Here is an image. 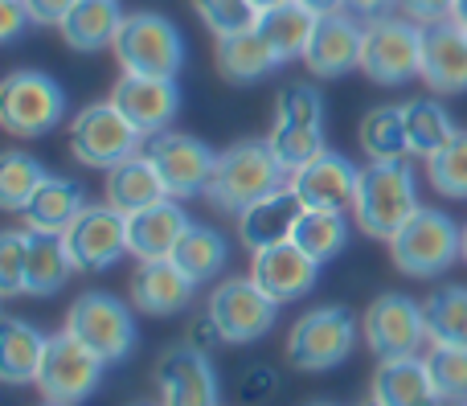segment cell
I'll list each match as a JSON object with an SVG mask.
<instances>
[{
  "instance_id": "40",
  "label": "cell",
  "mask_w": 467,
  "mask_h": 406,
  "mask_svg": "<svg viewBox=\"0 0 467 406\" xmlns=\"http://www.w3.org/2000/svg\"><path fill=\"white\" fill-rule=\"evenodd\" d=\"M427 370L443 402H463L467 399V349L463 345H431Z\"/></svg>"
},
{
  "instance_id": "16",
  "label": "cell",
  "mask_w": 467,
  "mask_h": 406,
  "mask_svg": "<svg viewBox=\"0 0 467 406\" xmlns=\"http://www.w3.org/2000/svg\"><path fill=\"white\" fill-rule=\"evenodd\" d=\"M111 103L123 111V120L144 136H161L181 111L177 78H148V74H123L111 90Z\"/></svg>"
},
{
  "instance_id": "50",
  "label": "cell",
  "mask_w": 467,
  "mask_h": 406,
  "mask_svg": "<svg viewBox=\"0 0 467 406\" xmlns=\"http://www.w3.org/2000/svg\"><path fill=\"white\" fill-rule=\"evenodd\" d=\"M304 8H312L316 16H328V13H340V8L348 5V0H299Z\"/></svg>"
},
{
  "instance_id": "2",
  "label": "cell",
  "mask_w": 467,
  "mask_h": 406,
  "mask_svg": "<svg viewBox=\"0 0 467 406\" xmlns=\"http://www.w3.org/2000/svg\"><path fill=\"white\" fill-rule=\"evenodd\" d=\"M287 181H291L287 169L275 161L266 140H242V144H230L226 152H218V164H213L205 197L213 202V210L238 218L246 205H254L258 197L283 189Z\"/></svg>"
},
{
  "instance_id": "44",
  "label": "cell",
  "mask_w": 467,
  "mask_h": 406,
  "mask_svg": "<svg viewBox=\"0 0 467 406\" xmlns=\"http://www.w3.org/2000/svg\"><path fill=\"white\" fill-rule=\"evenodd\" d=\"M275 394H279V374H275L271 366H250L246 374H242L238 399L246 406H263V402H271Z\"/></svg>"
},
{
  "instance_id": "56",
  "label": "cell",
  "mask_w": 467,
  "mask_h": 406,
  "mask_svg": "<svg viewBox=\"0 0 467 406\" xmlns=\"http://www.w3.org/2000/svg\"><path fill=\"white\" fill-rule=\"evenodd\" d=\"M312 406H332V402H312Z\"/></svg>"
},
{
  "instance_id": "24",
  "label": "cell",
  "mask_w": 467,
  "mask_h": 406,
  "mask_svg": "<svg viewBox=\"0 0 467 406\" xmlns=\"http://www.w3.org/2000/svg\"><path fill=\"white\" fill-rule=\"evenodd\" d=\"M378 406H443L435 382H431L427 358H398V361H378L373 374V394Z\"/></svg>"
},
{
  "instance_id": "31",
  "label": "cell",
  "mask_w": 467,
  "mask_h": 406,
  "mask_svg": "<svg viewBox=\"0 0 467 406\" xmlns=\"http://www.w3.org/2000/svg\"><path fill=\"white\" fill-rule=\"evenodd\" d=\"M46 345H49V337H41L33 325H25V320H16V317H5V325H0V378H5L8 386L37 382Z\"/></svg>"
},
{
  "instance_id": "28",
  "label": "cell",
  "mask_w": 467,
  "mask_h": 406,
  "mask_svg": "<svg viewBox=\"0 0 467 406\" xmlns=\"http://www.w3.org/2000/svg\"><path fill=\"white\" fill-rule=\"evenodd\" d=\"M87 189L78 185V181L70 177H46L41 181V189L29 197V205H25V226L29 230H46V234H66V226H70L74 218H78L82 210H87Z\"/></svg>"
},
{
  "instance_id": "35",
  "label": "cell",
  "mask_w": 467,
  "mask_h": 406,
  "mask_svg": "<svg viewBox=\"0 0 467 406\" xmlns=\"http://www.w3.org/2000/svg\"><path fill=\"white\" fill-rule=\"evenodd\" d=\"M291 243H299L324 267V263L337 259V255L348 246V222H345V213H337V210H307L304 218H299Z\"/></svg>"
},
{
  "instance_id": "13",
  "label": "cell",
  "mask_w": 467,
  "mask_h": 406,
  "mask_svg": "<svg viewBox=\"0 0 467 406\" xmlns=\"http://www.w3.org/2000/svg\"><path fill=\"white\" fill-rule=\"evenodd\" d=\"M66 251H70L74 271H107L128 255V218L111 205H87L78 218L66 226Z\"/></svg>"
},
{
  "instance_id": "39",
  "label": "cell",
  "mask_w": 467,
  "mask_h": 406,
  "mask_svg": "<svg viewBox=\"0 0 467 406\" xmlns=\"http://www.w3.org/2000/svg\"><path fill=\"white\" fill-rule=\"evenodd\" d=\"M427 177L451 202H467V131H455L435 156H427Z\"/></svg>"
},
{
  "instance_id": "34",
  "label": "cell",
  "mask_w": 467,
  "mask_h": 406,
  "mask_svg": "<svg viewBox=\"0 0 467 406\" xmlns=\"http://www.w3.org/2000/svg\"><path fill=\"white\" fill-rule=\"evenodd\" d=\"M361 148L369 161H406L414 152L402 107H373L361 120Z\"/></svg>"
},
{
  "instance_id": "32",
  "label": "cell",
  "mask_w": 467,
  "mask_h": 406,
  "mask_svg": "<svg viewBox=\"0 0 467 406\" xmlns=\"http://www.w3.org/2000/svg\"><path fill=\"white\" fill-rule=\"evenodd\" d=\"M172 263L185 271L193 284H210L213 276H222L230 263V243L218 234L213 226H202V222H189V230L181 234L177 251H172Z\"/></svg>"
},
{
  "instance_id": "14",
  "label": "cell",
  "mask_w": 467,
  "mask_h": 406,
  "mask_svg": "<svg viewBox=\"0 0 467 406\" xmlns=\"http://www.w3.org/2000/svg\"><path fill=\"white\" fill-rule=\"evenodd\" d=\"M144 156L156 164L169 197H197L210 189L213 164H218V152L202 144L197 136H181V131H161V136H148Z\"/></svg>"
},
{
  "instance_id": "53",
  "label": "cell",
  "mask_w": 467,
  "mask_h": 406,
  "mask_svg": "<svg viewBox=\"0 0 467 406\" xmlns=\"http://www.w3.org/2000/svg\"><path fill=\"white\" fill-rule=\"evenodd\" d=\"M460 246H463V263H467V222H463V243Z\"/></svg>"
},
{
  "instance_id": "11",
  "label": "cell",
  "mask_w": 467,
  "mask_h": 406,
  "mask_svg": "<svg viewBox=\"0 0 467 406\" xmlns=\"http://www.w3.org/2000/svg\"><path fill=\"white\" fill-rule=\"evenodd\" d=\"M205 312L213 317V325H218V333L226 345H254L275 328L279 304H275L250 276H230L210 292Z\"/></svg>"
},
{
  "instance_id": "41",
  "label": "cell",
  "mask_w": 467,
  "mask_h": 406,
  "mask_svg": "<svg viewBox=\"0 0 467 406\" xmlns=\"http://www.w3.org/2000/svg\"><path fill=\"white\" fill-rule=\"evenodd\" d=\"M197 16L213 29V37H234V33H246L258 25V8L250 0H193Z\"/></svg>"
},
{
  "instance_id": "21",
  "label": "cell",
  "mask_w": 467,
  "mask_h": 406,
  "mask_svg": "<svg viewBox=\"0 0 467 406\" xmlns=\"http://www.w3.org/2000/svg\"><path fill=\"white\" fill-rule=\"evenodd\" d=\"M419 78L439 95L467 90V29L455 21L427 25L422 29V70Z\"/></svg>"
},
{
  "instance_id": "17",
  "label": "cell",
  "mask_w": 467,
  "mask_h": 406,
  "mask_svg": "<svg viewBox=\"0 0 467 406\" xmlns=\"http://www.w3.org/2000/svg\"><path fill=\"white\" fill-rule=\"evenodd\" d=\"M250 279H254L275 304H296L299 296H307L316 287L320 263L299 243H279V246H266V251H254Z\"/></svg>"
},
{
  "instance_id": "51",
  "label": "cell",
  "mask_w": 467,
  "mask_h": 406,
  "mask_svg": "<svg viewBox=\"0 0 467 406\" xmlns=\"http://www.w3.org/2000/svg\"><path fill=\"white\" fill-rule=\"evenodd\" d=\"M460 29H467V0H455V16H451Z\"/></svg>"
},
{
  "instance_id": "10",
  "label": "cell",
  "mask_w": 467,
  "mask_h": 406,
  "mask_svg": "<svg viewBox=\"0 0 467 406\" xmlns=\"http://www.w3.org/2000/svg\"><path fill=\"white\" fill-rule=\"evenodd\" d=\"M66 333L78 337L107 366L123 361L136 349V320H131V308L107 292H82L78 300L70 304V312H66Z\"/></svg>"
},
{
  "instance_id": "8",
  "label": "cell",
  "mask_w": 467,
  "mask_h": 406,
  "mask_svg": "<svg viewBox=\"0 0 467 406\" xmlns=\"http://www.w3.org/2000/svg\"><path fill=\"white\" fill-rule=\"evenodd\" d=\"M144 144H148V136L123 120V111L111 99L82 107L70 123V152L87 169H115L119 161L136 156Z\"/></svg>"
},
{
  "instance_id": "37",
  "label": "cell",
  "mask_w": 467,
  "mask_h": 406,
  "mask_svg": "<svg viewBox=\"0 0 467 406\" xmlns=\"http://www.w3.org/2000/svg\"><path fill=\"white\" fill-rule=\"evenodd\" d=\"M266 144H271L275 161L287 169V177L296 169H304L307 161H316V156L328 148L324 144V128H312V123H283V120H275Z\"/></svg>"
},
{
  "instance_id": "3",
  "label": "cell",
  "mask_w": 467,
  "mask_h": 406,
  "mask_svg": "<svg viewBox=\"0 0 467 406\" xmlns=\"http://www.w3.org/2000/svg\"><path fill=\"white\" fill-rule=\"evenodd\" d=\"M463 226H455L443 210H419L394 238H389V259L410 279H435L463 259Z\"/></svg>"
},
{
  "instance_id": "4",
  "label": "cell",
  "mask_w": 467,
  "mask_h": 406,
  "mask_svg": "<svg viewBox=\"0 0 467 406\" xmlns=\"http://www.w3.org/2000/svg\"><path fill=\"white\" fill-rule=\"evenodd\" d=\"M357 349V317L340 304H324L312 308L291 325L287 333V361L304 374H324L348 361Z\"/></svg>"
},
{
  "instance_id": "1",
  "label": "cell",
  "mask_w": 467,
  "mask_h": 406,
  "mask_svg": "<svg viewBox=\"0 0 467 406\" xmlns=\"http://www.w3.org/2000/svg\"><path fill=\"white\" fill-rule=\"evenodd\" d=\"M419 210V181L406 161H373L369 169H361L353 197V218L361 234L389 243Z\"/></svg>"
},
{
  "instance_id": "58",
  "label": "cell",
  "mask_w": 467,
  "mask_h": 406,
  "mask_svg": "<svg viewBox=\"0 0 467 406\" xmlns=\"http://www.w3.org/2000/svg\"><path fill=\"white\" fill-rule=\"evenodd\" d=\"M46 406H54V402H46Z\"/></svg>"
},
{
  "instance_id": "27",
  "label": "cell",
  "mask_w": 467,
  "mask_h": 406,
  "mask_svg": "<svg viewBox=\"0 0 467 406\" xmlns=\"http://www.w3.org/2000/svg\"><path fill=\"white\" fill-rule=\"evenodd\" d=\"M74 263L62 234L25 226V296H54L66 287Z\"/></svg>"
},
{
  "instance_id": "42",
  "label": "cell",
  "mask_w": 467,
  "mask_h": 406,
  "mask_svg": "<svg viewBox=\"0 0 467 406\" xmlns=\"http://www.w3.org/2000/svg\"><path fill=\"white\" fill-rule=\"evenodd\" d=\"M275 120L283 123H312L324 128V99L312 82H287L275 99Z\"/></svg>"
},
{
  "instance_id": "18",
  "label": "cell",
  "mask_w": 467,
  "mask_h": 406,
  "mask_svg": "<svg viewBox=\"0 0 467 406\" xmlns=\"http://www.w3.org/2000/svg\"><path fill=\"white\" fill-rule=\"evenodd\" d=\"M357 181L361 172L353 169V161L332 148H324L316 161H307L304 169L291 172L287 185L299 193V202L307 210H353V197H357Z\"/></svg>"
},
{
  "instance_id": "36",
  "label": "cell",
  "mask_w": 467,
  "mask_h": 406,
  "mask_svg": "<svg viewBox=\"0 0 467 406\" xmlns=\"http://www.w3.org/2000/svg\"><path fill=\"white\" fill-rule=\"evenodd\" d=\"M402 115H406V131H410V148L419 156H435L460 131L451 123V115H447V107L435 103V99H410L402 107Z\"/></svg>"
},
{
  "instance_id": "47",
  "label": "cell",
  "mask_w": 467,
  "mask_h": 406,
  "mask_svg": "<svg viewBox=\"0 0 467 406\" xmlns=\"http://www.w3.org/2000/svg\"><path fill=\"white\" fill-rule=\"evenodd\" d=\"M74 5H78V0H25L33 25H62Z\"/></svg>"
},
{
  "instance_id": "43",
  "label": "cell",
  "mask_w": 467,
  "mask_h": 406,
  "mask_svg": "<svg viewBox=\"0 0 467 406\" xmlns=\"http://www.w3.org/2000/svg\"><path fill=\"white\" fill-rule=\"evenodd\" d=\"M0 296H25V230L0 234Z\"/></svg>"
},
{
  "instance_id": "45",
  "label": "cell",
  "mask_w": 467,
  "mask_h": 406,
  "mask_svg": "<svg viewBox=\"0 0 467 406\" xmlns=\"http://www.w3.org/2000/svg\"><path fill=\"white\" fill-rule=\"evenodd\" d=\"M398 13L414 25H443L455 16V0H398Z\"/></svg>"
},
{
  "instance_id": "33",
  "label": "cell",
  "mask_w": 467,
  "mask_h": 406,
  "mask_svg": "<svg viewBox=\"0 0 467 406\" xmlns=\"http://www.w3.org/2000/svg\"><path fill=\"white\" fill-rule=\"evenodd\" d=\"M431 345H463L467 349V287L443 284L422 300Z\"/></svg>"
},
{
  "instance_id": "29",
  "label": "cell",
  "mask_w": 467,
  "mask_h": 406,
  "mask_svg": "<svg viewBox=\"0 0 467 406\" xmlns=\"http://www.w3.org/2000/svg\"><path fill=\"white\" fill-rule=\"evenodd\" d=\"M213 62H218V74H222V78H226V82H238V87H250V82H258L263 74H271L275 66H283L279 54L266 46L258 29L234 33V37H218Z\"/></svg>"
},
{
  "instance_id": "19",
  "label": "cell",
  "mask_w": 467,
  "mask_h": 406,
  "mask_svg": "<svg viewBox=\"0 0 467 406\" xmlns=\"http://www.w3.org/2000/svg\"><path fill=\"white\" fill-rule=\"evenodd\" d=\"M304 213H307V205L299 202V193L291 185H283L238 213V238L250 246V255L266 251V246L291 243V234H296Z\"/></svg>"
},
{
  "instance_id": "7",
  "label": "cell",
  "mask_w": 467,
  "mask_h": 406,
  "mask_svg": "<svg viewBox=\"0 0 467 406\" xmlns=\"http://www.w3.org/2000/svg\"><path fill=\"white\" fill-rule=\"evenodd\" d=\"M66 120V95L49 74L16 70L0 87V128L16 140L49 136Z\"/></svg>"
},
{
  "instance_id": "25",
  "label": "cell",
  "mask_w": 467,
  "mask_h": 406,
  "mask_svg": "<svg viewBox=\"0 0 467 406\" xmlns=\"http://www.w3.org/2000/svg\"><path fill=\"white\" fill-rule=\"evenodd\" d=\"M164 197H169V189H164L161 172H156V164L148 161L144 152H136V156H128V161H119L115 169H107V205L119 210L123 218L164 202Z\"/></svg>"
},
{
  "instance_id": "22",
  "label": "cell",
  "mask_w": 467,
  "mask_h": 406,
  "mask_svg": "<svg viewBox=\"0 0 467 406\" xmlns=\"http://www.w3.org/2000/svg\"><path fill=\"white\" fill-rule=\"evenodd\" d=\"M193 292L197 284L172 259L140 263V271L131 276V304L148 317H177L193 304Z\"/></svg>"
},
{
  "instance_id": "49",
  "label": "cell",
  "mask_w": 467,
  "mask_h": 406,
  "mask_svg": "<svg viewBox=\"0 0 467 406\" xmlns=\"http://www.w3.org/2000/svg\"><path fill=\"white\" fill-rule=\"evenodd\" d=\"M348 8L369 21V16H381V13H389V8H398V0H348Z\"/></svg>"
},
{
  "instance_id": "23",
  "label": "cell",
  "mask_w": 467,
  "mask_h": 406,
  "mask_svg": "<svg viewBox=\"0 0 467 406\" xmlns=\"http://www.w3.org/2000/svg\"><path fill=\"white\" fill-rule=\"evenodd\" d=\"M185 230H189V213L177 205V197H164V202L128 218V255H136L140 263L172 259Z\"/></svg>"
},
{
  "instance_id": "26",
  "label": "cell",
  "mask_w": 467,
  "mask_h": 406,
  "mask_svg": "<svg viewBox=\"0 0 467 406\" xmlns=\"http://www.w3.org/2000/svg\"><path fill=\"white\" fill-rule=\"evenodd\" d=\"M123 21H128V16H123L119 0H78L57 29H62V41L70 49H78V54H95V49L115 46Z\"/></svg>"
},
{
  "instance_id": "12",
  "label": "cell",
  "mask_w": 467,
  "mask_h": 406,
  "mask_svg": "<svg viewBox=\"0 0 467 406\" xmlns=\"http://www.w3.org/2000/svg\"><path fill=\"white\" fill-rule=\"evenodd\" d=\"M361 337L378 361L419 358V349L431 341L427 320H422V304H414L410 296H402V292H386L365 308Z\"/></svg>"
},
{
  "instance_id": "20",
  "label": "cell",
  "mask_w": 467,
  "mask_h": 406,
  "mask_svg": "<svg viewBox=\"0 0 467 406\" xmlns=\"http://www.w3.org/2000/svg\"><path fill=\"white\" fill-rule=\"evenodd\" d=\"M361 41H365V25H357L345 13H328L316 21V33L307 41V70L316 78H340V74L361 66Z\"/></svg>"
},
{
  "instance_id": "38",
  "label": "cell",
  "mask_w": 467,
  "mask_h": 406,
  "mask_svg": "<svg viewBox=\"0 0 467 406\" xmlns=\"http://www.w3.org/2000/svg\"><path fill=\"white\" fill-rule=\"evenodd\" d=\"M41 181H46V169L33 156L16 152V148L5 152V161H0V205L8 213H21L29 205V197L41 189Z\"/></svg>"
},
{
  "instance_id": "30",
  "label": "cell",
  "mask_w": 467,
  "mask_h": 406,
  "mask_svg": "<svg viewBox=\"0 0 467 406\" xmlns=\"http://www.w3.org/2000/svg\"><path fill=\"white\" fill-rule=\"evenodd\" d=\"M316 21H320V16H316L312 8H304L299 0H287V5H279V8H266L254 29L263 33V41L279 54V62H296V57L307 54Z\"/></svg>"
},
{
  "instance_id": "52",
  "label": "cell",
  "mask_w": 467,
  "mask_h": 406,
  "mask_svg": "<svg viewBox=\"0 0 467 406\" xmlns=\"http://www.w3.org/2000/svg\"><path fill=\"white\" fill-rule=\"evenodd\" d=\"M250 5H254L258 13H266V8H279V5H287V0H250Z\"/></svg>"
},
{
  "instance_id": "9",
  "label": "cell",
  "mask_w": 467,
  "mask_h": 406,
  "mask_svg": "<svg viewBox=\"0 0 467 406\" xmlns=\"http://www.w3.org/2000/svg\"><path fill=\"white\" fill-rule=\"evenodd\" d=\"M103 370H107V361L99 358V353H90L78 337H70L62 328L57 337H49L46 358H41L37 382L33 386L41 390V399L54 402V406H78L99 390Z\"/></svg>"
},
{
  "instance_id": "55",
  "label": "cell",
  "mask_w": 467,
  "mask_h": 406,
  "mask_svg": "<svg viewBox=\"0 0 467 406\" xmlns=\"http://www.w3.org/2000/svg\"><path fill=\"white\" fill-rule=\"evenodd\" d=\"M447 406H467V399H463V402H447Z\"/></svg>"
},
{
  "instance_id": "6",
  "label": "cell",
  "mask_w": 467,
  "mask_h": 406,
  "mask_svg": "<svg viewBox=\"0 0 467 406\" xmlns=\"http://www.w3.org/2000/svg\"><path fill=\"white\" fill-rule=\"evenodd\" d=\"M361 70L378 87H398V82L419 78L422 70V25L406 16L381 13L365 21L361 41Z\"/></svg>"
},
{
  "instance_id": "5",
  "label": "cell",
  "mask_w": 467,
  "mask_h": 406,
  "mask_svg": "<svg viewBox=\"0 0 467 406\" xmlns=\"http://www.w3.org/2000/svg\"><path fill=\"white\" fill-rule=\"evenodd\" d=\"M115 57L123 74H148V78H177L185 66V37L161 13H131L115 37Z\"/></svg>"
},
{
  "instance_id": "46",
  "label": "cell",
  "mask_w": 467,
  "mask_h": 406,
  "mask_svg": "<svg viewBox=\"0 0 467 406\" xmlns=\"http://www.w3.org/2000/svg\"><path fill=\"white\" fill-rule=\"evenodd\" d=\"M25 25H33L25 0H0V41H5V46H13V41L21 37Z\"/></svg>"
},
{
  "instance_id": "48",
  "label": "cell",
  "mask_w": 467,
  "mask_h": 406,
  "mask_svg": "<svg viewBox=\"0 0 467 406\" xmlns=\"http://www.w3.org/2000/svg\"><path fill=\"white\" fill-rule=\"evenodd\" d=\"M189 345H193V349H202V353H210L213 345H226V341H222V333H218V325H213L210 312H205V317H197L193 325H189Z\"/></svg>"
},
{
  "instance_id": "15",
  "label": "cell",
  "mask_w": 467,
  "mask_h": 406,
  "mask_svg": "<svg viewBox=\"0 0 467 406\" xmlns=\"http://www.w3.org/2000/svg\"><path fill=\"white\" fill-rule=\"evenodd\" d=\"M156 390L161 406H218L222 386L213 374L210 353L193 349V345H172L156 361Z\"/></svg>"
},
{
  "instance_id": "54",
  "label": "cell",
  "mask_w": 467,
  "mask_h": 406,
  "mask_svg": "<svg viewBox=\"0 0 467 406\" xmlns=\"http://www.w3.org/2000/svg\"><path fill=\"white\" fill-rule=\"evenodd\" d=\"M136 406H161V402H136Z\"/></svg>"
},
{
  "instance_id": "57",
  "label": "cell",
  "mask_w": 467,
  "mask_h": 406,
  "mask_svg": "<svg viewBox=\"0 0 467 406\" xmlns=\"http://www.w3.org/2000/svg\"><path fill=\"white\" fill-rule=\"evenodd\" d=\"M361 406H378V402H373V399H369V402H361Z\"/></svg>"
}]
</instances>
